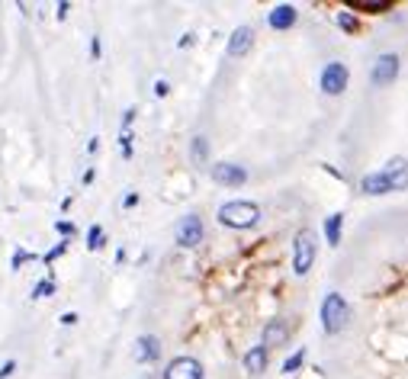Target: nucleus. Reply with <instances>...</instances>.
Here are the masks:
<instances>
[{"label": "nucleus", "mask_w": 408, "mask_h": 379, "mask_svg": "<svg viewBox=\"0 0 408 379\" xmlns=\"http://www.w3.org/2000/svg\"><path fill=\"white\" fill-rule=\"evenodd\" d=\"M405 183H408V164L402 158H395V161H389L382 171L367 173L360 186H363V193H369V196H382V193H392Z\"/></svg>", "instance_id": "f257e3e1"}, {"label": "nucleus", "mask_w": 408, "mask_h": 379, "mask_svg": "<svg viewBox=\"0 0 408 379\" xmlns=\"http://www.w3.org/2000/svg\"><path fill=\"white\" fill-rule=\"evenodd\" d=\"M260 218V209L248 199H232L219 209V222L228 225V228H254Z\"/></svg>", "instance_id": "f03ea898"}, {"label": "nucleus", "mask_w": 408, "mask_h": 379, "mask_svg": "<svg viewBox=\"0 0 408 379\" xmlns=\"http://www.w3.org/2000/svg\"><path fill=\"white\" fill-rule=\"evenodd\" d=\"M347 302L341 299L337 293H328L322 302V321H325V331L328 334H337L344 325H347Z\"/></svg>", "instance_id": "7ed1b4c3"}, {"label": "nucleus", "mask_w": 408, "mask_h": 379, "mask_svg": "<svg viewBox=\"0 0 408 379\" xmlns=\"http://www.w3.org/2000/svg\"><path fill=\"white\" fill-rule=\"evenodd\" d=\"M312 263H315V231L302 228L296 235V248H292V270L299 276H305Z\"/></svg>", "instance_id": "20e7f679"}, {"label": "nucleus", "mask_w": 408, "mask_h": 379, "mask_svg": "<svg viewBox=\"0 0 408 379\" xmlns=\"http://www.w3.org/2000/svg\"><path fill=\"white\" fill-rule=\"evenodd\" d=\"M344 87H347V64L328 61V64L322 68V90H325L328 96H337Z\"/></svg>", "instance_id": "39448f33"}, {"label": "nucleus", "mask_w": 408, "mask_h": 379, "mask_svg": "<svg viewBox=\"0 0 408 379\" xmlns=\"http://www.w3.org/2000/svg\"><path fill=\"white\" fill-rule=\"evenodd\" d=\"M164 379H203V366H200V360H193V357H177L168 363Z\"/></svg>", "instance_id": "423d86ee"}, {"label": "nucleus", "mask_w": 408, "mask_h": 379, "mask_svg": "<svg viewBox=\"0 0 408 379\" xmlns=\"http://www.w3.org/2000/svg\"><path fill=\"white\" fill-rule=\"evenodd\" d=\"M395 77H399V55L386 51V55H379L373 64V84L382 87V84H392Z\"/></svg>", "instance_id": "0eeeda50"}, {"label": "nucleus", "mask_w": 408, "mask_h": 379, "mask_svg": "<svg viewBox=\"0 0 408 379\" xmlns=\"http://www.w3.org/2000/svg\"><path fill=\"white\" fill-rule=\"evenodd\" d=\"M200 241H203V222H200V216L180 218V225H177V244H180V248H196Z\"/></svg>", "instance_id": "6e6552de"}, {"label": "nucleus", "mask_w": 408, "mask_h": 379, "mask_svg": "<svg viewBox=\"0 0 408 379\" xmlns=\"http://www.w3.org/2000/svg\"><path fill=\"white\" fill-rule=\"evenodd\" d=\"M213 180L219 186H241L248 180V171L238 164H228V161H222V164H213Z\"/></svg>", "instance_id": "1a4fd4ad"}, {"label": "nucleus", "mask_w": 408, "mask_h": 379, "mask_svg": "<svg viewBox=\"0 0 408 379\" xmlns=\"http://www.w3.org/2000/svg\"><path fill=\"white\" fill-rule=\"evenodd\" d=\"M158 357H161V340L155 334H142L136 340V360L138 363H155Z\"/></svg>", "instance_id": "9d476101"}, {"label": "nucleus", "mask_w": 408, "mask_h": 379, "mask_svg": "<svg viewBox=\"0 0 408 379\" xmlns=\"http://www.w3.org/2000/svg\"><path fill=\"white\" fill-rule=\"evenodd\" d=\"M251 42H254L251 26H238V29L232 32V39H228V55H232V58H241L248 49H251Z\"/></svg>", "instance_id": "9b49d317"}, {"label": "nucleus", "mask_w": 408, "mask_h": 379, "mask_svg": "<svg viewBox=\"0 0 408 379\" xmlns=\"http://www.w3.org/2000/svg\"><path fill=\"white\" fill-rule=\"evenodd\" d=\"M267 23L273 26V29H290L292 23H296V6L292 4H280L270 10V16H267Z\"/></svg>", "instance_id": "f8f14e48"}, {"label": "nucleus", "mask_w": 408, "mask_h": 379, "mask_svg": "<svg viewBox=\"0 0 408 379\" xmlns=\"http://www.w3.org/2000/svg\"><path fill=\"white\" fill-rule=\"evenodd\" d=\"M286 338H290V325H286V321H270V325L264 328V340H260V347H280Z\"/></svg>", "instance_id": "ddd939ff"}, {"label": "nucleus", "mask_w": 408, "mask_h": 379, "mask_svg": "<svg viewBox=\"0 0 408 379\" xmlns=\"http://www.w3.org/2000/svg\"><path fill=\"white\" fill-rule=\"evenodd\" d=\"M245 366H248V373H264V366H267V347H251V350L245 353Z\"/></svg>", "instance_id": "4468645a"}, {"label": "nucleus", "mask_w": 408, "mask_h": 379, "mask_svg": "<svg viewBox=\"0 0 408 379\" xmlns=\"http://www.w3.org/2000/svg\"><path fill=\"white\" fill-rule=\"evenodd\" d=\"M341 225H344L341 212H335V216L325 218V238H328V244H341Z\"/></svg>", "instance_id": "2eb2a0df"}, {"label": "nucleus", "mask_w": 408, "mask_h": 379, "mask_svg": "<svg viewBox=\"0 0 408 379\" xmlns=\"http://www.w3.org/2000/svg\"><path fill=\"white\" fill-rule=\"evenodd\" d=\"M190 154H193V161H196V164H206L209 145H206V138H203V135H196V138H193V151H190Z\"/></svg>", "instance_id": "dca6fc26"}, {"label": "nucleus", "mask_w": 408, "mask_h": 379, "mask_svg": "<svg viewBox=\"0 0 408 379\" xmlns=\"http://www.w3.org/2000/svg\"><path fill=\"white\" fill-rule=\"evenodd\" d=\"M87 248H91V251L103 248V228H100V225H93V228L87 231Z\"/></svg>", "instance_id": "f3484780"}, {"label": "nucleus", "mask_w": 408, "mask_h": 379, "mask_svg": "<svg viewBox=\"0 0 408 379\" xmlns=\"http://www.w3.org/2000/svg\"><path fill=\"white\" fill-rule=\"evenodd\" d=\"M360 10H367V13H386L389 10V4L386 0H363V4H357Z\"/></svg>", "instance_id": "a211bd4d"}, {"label": "nucleus", "mask_w": 408, "mask_h": 379, "mask_svg": "<svg viewBox=\"0 0 408 379\" xmlns=\"http://www.w3.org/2000/svg\"><path fill=\"white\" fill-rule=\"evenodd\" d=\"M55 293V283L52 280H42L39 286L33 289V299H46V295H52Z\"/></svg>", "instance_id": "6ab92c4d"}, {"label": "nucleus", "mask_w": 408, "mask_h": 379, "mask_svg": "<svg viewBox=\"0 0 408 379\" xmlns=\"http://www.w3.org/2000/svg\"><path fill=\"white\" fill-rule=\"evenodd\" d=\"M302 360H305V353H302V350H296V353H292V357L283 363V373H296L299 366H302Z\"/></svg>", "instance_id": "aec40b11"}, {"label": "nucleus", "mask_w": 408, "mask_h": 379, "mask_svg": "<svg viewBox=\"0 0 408 379\" xmlns=\"http://www.w3.org/2000/svg\"><path fill=\"white\" fill-rule=\"evenodd\" d=\"M337 26H341V29H347V32H354L357 29V19L350 16V13H337Z\"/></svg>", "instance_id": "412c9836"}, {"label": "nucleus", "mask_w": 408, "mask_h": 379, "mask_svg": "<svg viewBox=\"0 0 408 379\" xmlns=\"http://www.w3.org/2000/svg\"><path fill=\"white\" fill-rule=\"evenodd\" d=\"M119 148H123V158H132V135L129 132L119 135Z\"/></svg>", "instance_id": "4be33fe9"}, {"label": "nucleus", "mask_w": 408, "mask_h": 379, "mask_svg": "<svg viewBox=\"0 0 408 379\" xmlns=\"http://www.w3.org/2000/svg\"><path fill=\"white\" fill-rule=\"evenodd\" d=\"M33 251H16V254H14V267L16 270H20V263H26V261H33Z\"/></svg>", "instance_id": "5701e85b"}, {"label": "nucleus", "mask_w": 408, "mask_h": 379, "mask_svg": "<svg viewBox=\"0 0 408 379\" xmlns=\"http://www.w3.org/2000/svg\"><path fill=\"white\" fill-rule=\"evenodd\" d=\"M65 251H68V244H55V248L46 254V263H52L55 257H61V254H65Z\"/></svg>", "instance_id": "b1692460"}, {"label": "nucleus", "mask_w": 408, "mask_h": 379, "mask_svg": "<svg viewBox=\"0 0 408 379\" xmlns=\"http://www.w3.org/2000/svg\"><path fill=\"white\" fill-rule=\"evenodd\" d=\"M14 370H16V360H7V363L0 366V379H10L14 376Z\"/></svg>", "instance_id": "393cba45"}, {"label": "nucleus", "mask_w": 408, "mask_h": 379, "mask_svg": "<svg viewBox=\"0 0 408 379\" xmlns=\"http://www.w3.org/2000/svg\"><path fill=\"white\" fill-rule=\"evenodd\" d=\"M155 94H158V96H168V94H170L168 81H158V84H155Z\"/></svg>", "instance_id": "a878e982"}, {"label": "nucleus", "mask_w": 408, "mask_h": 379, "mask_svg": "<svg viewBox=\"0 0 408 379\" xmlns=\"http://www.w3.org/2000/svg\"><path fill=\"white\" fill-rule=\"evenodd\" d=\"M58 231L61 235H74V225L71 222H58Z\"/></svg>", "instance_id": "bb28decb"}, {"label": "nucleus", "mask_w": 408, "mask_h": 379, "mask_svg": "<svg viewBox=\"0 0 408 379\" xmlns=\"http://www.w3.org/2000/svg\"><path fill=\"white\" fill-rule=\"evenodd\" d=\"M74 321H78V315H74V312H65V315H61V325H74Z\"/></svg>", "instance_id": "cd10ccee"}, {"label": "nucleus", "mask_w": 408, "mask_h": 379, "mask_svg": "<svg viewBox=\"0 0 408 379\" xmlns=\"http://www.w3.org/2000/svg\"><path fill=\"white\" fill-rule=\"evenodd\" d=\"M136 203H138V193H129V196H126V209H132Z\"/></svg>", "instance_id": "c85d7f7f"}, {"label": "nucleus", "mask_w": 408, "mask_h": 379, "mask_svg": "<svg viewBox=\"0 0 408 379\" xmlns=\"http://www.w3.org/2000/svg\"><path fill=\"white\" fill-rule=\"evenodd\" d=\"M91 55L100 58V39H93V42H91Z\"/></svg>", "instance_id": "c756f323"}, {"label": "nucleus", "mask_w": 408, "mask_h": 379, "mask_svg": "<svg viewBox=\"0 0 408 379\" xmlns=\"http://www.w3.org/2000/svg\"><path fill=\"white\" fill-rule=\"evenodd\" d=\"M138 379H155V376H138Z\"/></svg>", "instance_id": "7c9ffc66"}]
</instances>
